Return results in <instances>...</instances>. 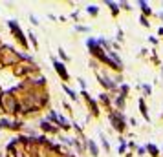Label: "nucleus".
<instances>
[{
	"label": "nucleus",
	"instance_id": "obj_1",
	"mask_svg": "<svg viewBox=\"0 0 163 157\" xmlns=\"http://www.w3.org/2000/svg\"><path fill=\"white\" fill-rule=\"evenodd\" d=\"M20 57H24V55H17L15 49H11V48H4V51H2V55H0V62H2L4 66H11V64H15Z\"/></svg>",
	"mask_w": 163,
	"mask_h": 157
},
{
	"label": "nucleus",
	"instance_id": "obj_2",
	"mask_svg": "<svg viewBox=\"0 0 163 157\" xmlns=\"http://www.w3.org/2000/svg\"><path fill=\"white\" fill-rule=\"evenodd\" d=\"M7 26H9V29L15 33V37H17V40L24 46V48H28V40L24 38V33H22V29L18 27V24H17V20H9L7 22Z\"/></svg>",
	"mask_w": 163,
	"mask_h": 157
},
{
	"label": "nucleus",
	"instance_id": "obj_3",
	"mask_svg": "<svg viewBox=\"0 0 163 157\" xmlns=\"http://www.w3.org/2000/svg\"><path fill=\"white\" fill-rule=\"evenodd\" d=\"M110 121H112V126L117 130V132H123L125 130V117L117 112V113H110Z\"/></svg>",
	"mask_w": 163,
	"mask_h": 157
},
{
	"label": "nucleus",
	"instance_id": "obj_4",
	"mask_svg": "<svg viewBox=\"0 0 163 157\" xmlns=\"http://www.w3.org/2000/svg\"><path fill=\"white\" fill-rule=\"evenodd\" d=\"M53 68H55V71L61 75L62 80H68V71H66V66H64L62 62H59L57 59H53Z\"/></svg>",
	"mask_w": 163,
	"mask_h": 157
},
{
	"label": "nucleus",
	"instance_id": "obj_5",
	"mask_svg": "<svg viewBox=\"0 0 163 157\" xmlns=\"http://www.w3.org/2000/svg\"><path fill=\"white\" fill-rule=\"evenodd\" d=\"M83 95H84L86 102L90 104V110H92V113H95V115H97V113H99V110H97V104H95V101H94V99H92V97L86 93V90H83Z\"/></svg>",
	"mask_w": 163,
	"mask_h": 157
},
{
	"label": "nucleus",
	"instance_id": "obj_6",
	"mask_svg": "<svg viewBox=\"0 0 163 157\" xmlns=\"http://www.w3.org/2000/svg\"><path fill=\"white\" fill-rule=\"evenodd\" d=\"M97 77H99V82H101V84H103L105 88H116V82H110V79H108L106 75H103V73H99Z\"/></svg>",
	"mask_w": 163,
	"mask_h": 157
},
{
	"label": "nucleus",
	"instance_id": "obj_7",
	"mask_svg": "<svg viewBox=\"0 0 163 157\" xmlns=\"http://www.w3.org/2000/svg\"><path fill=\"white\" fill-rule=\"evenodd\" d=\"M139 112H141V115L149 121V112H147V104H145V101H143V99H139Z\"/></svg>",
	"mask_w": 163,
	"mask_h": 157
},
{
	"label": "nucleus",
	"instance_id": "obj_8",
	"mask_svg": "<svg viewBox=\"0 0 163 157\" xmlns=\"http://www.w3.org/2000/svg\"><path fill=\"white\" fill-rule=\"evenodd\" d=\"M86 145H88V148H90V154H92V155H97V154H99V148H97V145H95L92 139H90V141H86Z\"/></svg>",
	"mask_w": 163,
	"mask_h": 157
},
{
	"label": "nucleus",
	"instance_id": "obj_9",
	"mask_svg": "<svg viewBox=\"0 0 163 157\" xmlns=\"http://www.w3.org/2000/svg\"><path fill=\"white\" fill-rule=\"evenodd\" d=\"M147 150L150 152V155L152 157H160V150H158L154 145H147Z\"/></svg>",
	"mask_w": 163,
	"mask_h": 157
},
{
	"label": "nucleus",
	"instance_id": "obj_10",
	"mask_svg": "<svg viewBox=\"0 0 163 157\" xmlns=\"http://www.w3.org/2000/svg\"><path fill=\"white\" fill-rule=\"evenodd\" d=\"M139 7H141V11H143V13H147V15H150V13H152V11H150V7H149V4H147V2H143V0L139 2Z\"/></svg>",
	"mask_w": 163,
	"mask_h": 157
},
{
	"label": "nucleus",
	"instance_id": "obj_11",
	"mask_svg": "<svg viewBox=\"0 0 163 157\" xmlns=\"http://www.w3.org/2000/svg\"><path fill=\"white\" fill-rule=\"evenodd\" d=\"M40 128H42V130H46V132H53V134L57 132V128L50 126V123H42V124H40Z\"/></svg>",
	"mask_w": 163,
	"mask_h": 157
},
{
	"label": "nucleus",
	"instance_id": "obj_12",
	"mask_svg": "<svg viewBox=\"0 0 163 157\" xmlns=\"http://www.w3.org/2000/svg\"><path fill=\"white\" fill-rule=\"evenodd\" d=\"M108 4V7H110V11L114 13V15H117L119 13V9H117V4H114V2H106Z\"/></svg>",
	"mask_w": 163,
	"mask_h": 157
},
{
	"label": "nucleus",
	"instance_id": "obj_13",
	"mask_svg": "<svg viewBox=\"0 0 163 157\" xmlns=\"http://www.w3.org/2000/svg\"><path fill=\"white\" fill-rule=\"evenodd\" d=\"M99 101H101V102H103V104H106V106H108V104H110V99H108V97H106V93H101V95H99Z\"/></svg>",
	"mask_w": 163,
	"mask_h": 157
},
{
	"label": "nucleus",
	"instance_id": "obj_14",
	"mask_svg": "<svg viewBox=\"0 0 163 157\" xmlns=\"http://www.w3.org/2000/svg\"><path fill=\"white\" fill-rule=\"evenodd\" d=\"M86 11H88L90 15H97V11H99V9H97V5H88V7H86Z\"/></svg>",
	"mask_w": 163,
	"mask_h": 157
},
{
	"label": "nucleus",
	"instance_id": "obj_15",
	"mask_svg": "<svg viewBox=\"0 0 163 157\" xmlns=\"http://www.w3.org/2000/svg\"><path fill=\"white\" fill-rule=\"evenodd\" d=\"M64 91H66V93H68V95H70V97H72V99H73V101H75V99H77V95H75V91H73V90H70V88H68V86H64Z\"/></svg>",
	"mask_w": 163,
	"mask_h": 157
},
{
	"label": "nucleus",
	"instance_id": "obj_16",
	"mask_svg": "<svg viewBox=\"0 0 163 157\" xmlns=\"http://www.w3.org/2000/svg\"><path fill=\"white\" fill-rule=\"evenodd\" d=\"M141 88H143V91H145L147 95H150V91H152V88H150L149 84H141Z\"/></svg>",
	"mask_w": 163,
	"mask_h": 157
},
{
	"label": "nucleus",
	"instance_id": "obj_17",
	"mask_svg": "<svg viewBox=\"0 0 163 157\" xmlns=\"http://www.w3.org/2000/svg\"><path fill=\"white\" fill-rule=\"evenodd\" d=\"M101 143H103V146H105V150L108 152V150H110V145H108V141H106V139H105L103 135H101Z\"/></svg>",
	"mask_w": 163,
	"mask_h": 157
},
{
	"label": "nucleus",
	"instance_id": "obj_18",
	"mask_svg": "<svg viewBox=\"0 0 163 157\" xmlns=\"http://www.w3.org/2000/svg\"><path fill=\"white\" fill-rule=\"evenodd\" d=\"M139 20H141V24H143V26H147V27H149V20H147V18H145V15H143V16H141V18H139Z\"/></svg>",
	"mask_w": 163,
	"mask_h": 157
},
{
	"label": "nucleus",
	"instance_id": "obj_19",
	"mask_svg": "<svg viewBox=\"0 0 163 157\" xmlns=\"http://www.w3.org/2000/svg\"><path fill=\"white\" fill-rule=\"evenodd\" d=\"M145 152H147V148H143V146L138 148V154H139V155H145Z\"/></svg>",
	"mask_w": 163,
	"mask_h": 157
},
{
	"label": "nucleus",
	"instance_id": "obj_20",
	"mask_svg": "<svg viewBox=\"0 0 163 157\" xmlns=\"http://www.w3.org/2000/svg\"><path fill=\"white\" fill-rule=\"evenodd\" d=\"M77 29H79V31H88L90 27H84V26H77Z\"/></svg>",
	"mask_w": 163,
	"mask_h": 157
},
{
	"label": "nucleus",
	"instance_id": "obj_21",
	"mask_svg": "<svg viewBox=\"0 0 163 157\" xmlns=\"http://www.w3.org/2000/svg\"><path fill=\"white\" fill-rule=\"evenodd\" d=\"M29 38H31V42H33V46H37V38H35V37H33L31 33H29Z\"/></svg>",
	"mask_w": 163,
	"mask_h": 157
},
{
	"label": "nucleus",
	"instance_id": "obj_22",
	"mask_svg": "<svg viewBox=\"0 0 163 157\" xmlns=\"http://www.w3.org/2000/svg\"><path fill=\"white\" fill-rule=\"evenodd\" d=\"M59 55H61V57H62V59H66V53H64V49H62V48H61V49H59Z\"/></svg>",
	"mask_w": 163,
	"mask_h": 157
},
{
	"label": "nucleus",
	"instance_id": "obj_23",
	"mask_svg": "<svg viewBox=\"0 0 163 157\" xmlns=\"http://www.w3.org/2000/svg\"><path fill=\"white\" fill-rule=\"evenodd\" d=\"M160 33H161V35H163V27H161V29H160Z\"/></svg>",
	"mask_w": 163,
	"mask_h": 157
}]
</instances>
